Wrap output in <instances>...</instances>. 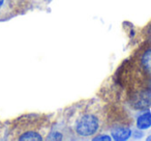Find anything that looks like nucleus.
Instances as JSON below:
<instances>
[{
	"label": "nucleus",
	"mask_w": 151,
	"mask_h": 141,
	"mask_svg": "<svg viewBox=\"0 0 151 141\" xmlns=\"http://www.w3.org/2000/svg\"><path fill=\"white\" fill-rule=\"evenodd\" d=\"M94 103L92 105L86 103L79 105L78 109L69 112L66 117L69 130L80 138H88L94 136L103 126V114H99Z\"/></svg>",
	"instance_id": "f257e3e1"
},
{
	"label": "nucleus",
	"mask_w": 151,
	"mask_h": 141,
	"mask_svg": "<svg viewBox=\"0 0 151 141\" xmlns=\"http://www.w3.org/2000/svg\"><path fill=\"white\" fill-rule=\"evenodd\" d=\"M50 118L42 114H28L15 119L9 129L12 140H44L50 131Z\"/></svg>",
	"instance_id": "f03ea898"
},
{
	"label": "nucleus",
	"mask_w": 151,
	"mask_h": 141,
	"mask_svg": "<svg viewBox=\"0 0 151 141\" xmlns=\"http://www.w3.org/2000/svg\"><path fill=\"white\" fill-rule=\"evenodd\" d=\"M137 63L141 69L151 75V48H145L137 57Z\"/></svg>",
	"instance_id": "7ed1b4c3"
},
{
	"label": "nucleus",
	"mask_w": 151,
	"mask_h": 141,
	"mask_svg": "<svg viewBox=\"0 0 151 141\" xmlns=\"http://www.w3.org/2000/svg\"><path fill=\"white\" fill-rule=\"evenodd\" d=\"M110 131L115 140H126L132 135V130H130L129 126L116 127V128L110 129Z\"/></svg>",
	"instance_id": "20e7f679"
},
{
	"label": "nucleus",
	"mask_w": 151,
	"mask_h": 141,
	"mask_svg": "<svg viewBox=\"0 0 151 141\" xmlns=\"http://www.w3.org/2000/svg\"><path fill=\"white\" fill-rule=\"evenodd\" d=\"M137 127L140 130H146L151 127V112L146 111L137 119Z\"/></svg>",
	"instance_id": "39448f33"
},
{
	"label": "nucleus",
	"mask_w": 151,
	"mask_h": 141,
	"mask_svg": "<svg viewBox=\"0 0 151 141\" xmlns=\"http://www.w3.org/2000/svg\"><path fill=\"white\" fill-rule=\"evenodd\" d=\"M103 137H94V140H110V137H108L107 135H101Z\"/></svg>",
	"instance_id": "423d86ee"
},
{
	"label": "nucleus",
	"mask_w": 151,
	"mask_h": 141,
	"mask_svg": "<svg viewBox=\"0 0 151 141\" xmlns=\"http://www.w3.org/2000/svg\"><path fill=\"white\" fill-rule=\"evenodd\" d=\"M6 2H7V0H0V11L5 7Z\"/></svg>",
	"instance_id": "0eeeda50"
}]
</instances>
